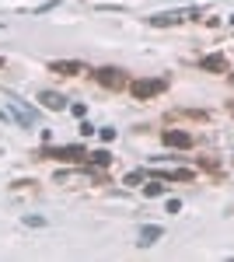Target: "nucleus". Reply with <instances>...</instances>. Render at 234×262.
Segmentation results:
<instances>
[{"label": "nucleus", "mask_w": 234, "mask_h": 262, "mask_svg": "<svg viewBox=\"0 0 234 262\" xmlns=\"http://www.w3.org/2000/svg\"><path fill=\"white\" fill-rule=\"evenodd\" d=\"M182 210V200H168V213H178Z\"/></svg>", "instance_id": "nucleus-16"}, {"label": "nucleus", "mask_w": 234, "mask_h": 262, "mask_svg": "<svg viewBox=\"0 0 234 262\" xmlns=\"http://www.w3.org/2000/svg\"><path fill=\"white\" fill-rule=\"evenodd\" d=\"M77 154H84L80 147H46V158H77Z\"/></svg>", "instance_id": "nucleus-8"}, {"label": "nucleus", "mask_w": 234, "mask_h": 262, "mask_svg": "<svg viewBox=\"0 0 234 262\" xmlns=\"http://www.w3.org/2000/svg\"><path fill=\"white\" fill-rule=\"evenodd\" d=\"M203 67H206V70H224L227 63H224V56H206V60H203Z\"/></svg>", "instance_id": "nucleus-10"}, {"label": "nucleus", "mask_w": 234, "mask_h": 262, "mask_svg": "<svg viewBox=\"0 0 234 262\" xmlns=\"http://www.w3.org/2000/svg\"><path fill=\"white\" fill-rule=\"evenodd\" d=\"M161 192H164V185H161V182H147V185H143V196H151V200L161 196Z\"/></svg>", "instance_id": "nucleus-11"}, {"label": "nucleus", "mask_w": 234, "mask_h": 262, "mask_svg": "<svg viewBox=\"0 0 234 262\" xmlns=\"http://www.w3.org/2000/svg\"><path fill=\"white\" fill-rule=\"evenodd\" d=\"M53 70H59V74H70V77H74V74H80V70H84V67H80V63H53Z\"/></svg>", "instance_id": "nucleus-9"}, {"label": "nucleus", "mask_w": 234, "mask_h": 262, "mask_svg": "<svg viewBox=\"0 0 234 262\" xmlns=\"http://www.w3.org/2000/svg\"><path fill=\"white\" fill-rule=\"evenodd\" d=\"M98 137H101V140H116V129H112V126H101Z\"/></svg>", "instance_id": "nucleus-14"}, {"label": "nucleus", "mask_w": 234, "mask_h": 262, "mask_svg": "<svg viewBox=\"0 0 234 262\" xmlns=\"http://www.w3.org/2000/svg\"><path fill=\"white\" fill-rule=\"evenodd\" d=\"M95 77L105 84V88H122V74H119L116 67H105V70H98Z\"/></svg>", "instance_id": "nucleus-5"}, {"label": "nucleus", "mask_w": 234, "mask_h": 262, "mask_svg": "<svg viewBox=\"0 0 234 262\" xmlns=\"http://www.w3.org/2000/svg\"><path fill=\"white\" fill-rule=\"evenodd\" d=\"M143 179H147L143 171H130V175H126V185H137V182H143Z\"/></svg>", "instance_id": "nucleus-15"}, {"label": "nucleus", "mask_w": 234, "mask_h": 262, "mask_svg": "<svg viewBox=\"0 0 234 262\" xmlns=\"http://www.w3.org/2000/svg\"><path fill=\"white\" fill-rule=\"evenodd\" d=\"M161 238H164V227H161V224H147V227H140L137 245L140 248H151V245H157Z\"/></svg>", "instance_id": "nucleus-3"}, {"label": "nucleus", "mask_w": 234, "mask_h": 262, "mask_svg": "<svg viewBox=\"0 0 234 262\" xmlns=\"http://www.w3.org/2000/svg\"><path fill=\"white\" fill-rule=\"evenodd\" d=\"M91 161H95V164H101V168H105V164L112 161V154H109V150H95V154H91Z\"/></svg>", "instance_id": "nucleus-12"}, {"label": "nucleus", "mask_w": 234, "mask_h": 262, "mask_svg": "<svg viewBox=\"0 0 234 262\" xmlns=\"http://www.w3.org/2000/svg\"><path fill=\"white\" fill-rule=\"evenodd\" d=\"M161 88H164L161 81H137L133 84V95H137V98H147V95H157Z\"/></svg>", "instance_id": "nucleus-7"}, {"label": "nucleus", "mask_w": 234, "mask_h": 262, "mask_svg": "<svg viewBox=\"0 0 234 262\" xmlns=\"http://www.w3.org/2000/svg\"><path fill=\"white\" fill-rule=\"evenodd\" d=\"M7 112H11V119L18 122V126H35L39 122V108H32L25 98L18 95H7Z\"/></svg>", "instance_id": "nucleus-1"}, {"label": "nucleus", "mask_w": 234, "mask_h": 262, "mask_svg": "<svg viewBox=\"0 0 234 262\" xmlns=\"http://www.w3.org/2000/svg\"><path fill=\"white\" fill-rule=\"evenodd\" d=\"M199 14H203V11H189V7H182V11H164V14H154V18H151V25H154V28H168V25L199 18Z\"/></svg>", "instance_id": "nucleus-2"}, {"label": "nucleus", "mask_w": 234, "mask_h": 262, "mask_svg": "<svg viewBox=\"0 0 234 262\" xmlns=\"http://www.w3.org/2000/svg\"><path fill=\"white\" fill-rule=\"evenodd\" d=\"M25 224H28V227H46V217H35V213H28V217H25Z\"/></svg>", "instance_id": "nucleus-13"}, {"label": "nucleus", "mask_w": 234, "mask_h": 262, "mask_svg": "<svg viewBox=\"0 0 234 262\" xmlns=\"http://www.w3.org/2000/svg\"><path fill=\"white\" fill-rule=\"evenodd\" d=\"M35 101H39L42 108H49V112H63V108H67V98H63L59 91H49V88L39 91V98H35Z\"/></svg>", "instance_id": "nucleus-4"}, {"label": "nucleus", "mask_w": 234, "mask_h": 262, "mask_svg": "<svg viewBox=\"0 0 234 262\" xmlns=\"http://www.w3.org/2000/svg\"><path fill=\"white\" fill-rule=\"evenodd\" d=\"M164 143H168V147H189L193 137H189V133H182V129H164Z\"/></svg>", "instance_id": "nucleus-6"}]
</instances>
